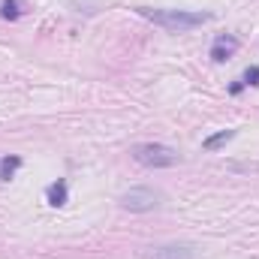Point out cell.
<instances>
[{"label": "cell", "mask_w": 259, "mask_h": 259, "mask_svg": "<svg viewBox=\"0 0 259 259\" xmlns=\"http://www.w3.org/2000/svg\"><path fill=\"white\" fill-rule=\"evenodd\" d=\"M229 139H235V130H220V133L208 136V139L202 142V148H205V151H217V148H220V145H226Z\"/></svg>", "instance_id": "cell-7"}, {"label": "cell", "mask_w": 259, "mask_h": 259, "mask_svg": "<svg viewBox=\"0 0 259 259\" xmlns=\"http://www.w3.org/2000/svg\"><path fill=\"white\" fill-rule=\"evenodd\" d=\"M142 259H196V247L193 244H166V247H154Z\"/></svg>", "instance_id": "cell-4"}, {"label": "cell", "mask_w": 259, "mask_h": 259, "mask_svg": "<svg viewBox=\"0 0 259 259\" xmlns=\"http://www.w3.org/2000/svg\"><path fill=\"white\" fill-rule=\"evenodd\" d=\"M18 166H21V157H15V154L12 157H3L0 160V181H9L18 172Z\"/></svg>", "instance_id": "cell-8"}, {"label": "cell", "mask_w": 259, "mask_h": 259, "mask_svg": "<svg viewBox=\"0 0 259 259\" xmlns=\"http://www.w3.org/2000/svg\"><path fill=\"white\" fill-rule=\"evenodd\" d=\"M238 39L235 36H229V33H220L217 39H214V46H211V58L217 61V64H223V61H229L235 52H238Z\"/></svg>", "instance_id": "cell-5"}, {"label": "cell", "mask_w": 259, "mask_h": 259, "mask_svg": "<svg viewBox=\"0 0 259 259\" xmlns=\"http://www.w3.org/2000/svg\"><path fill=\"white\" fill-rule=\"evenodd\" d=\"M133 160L142 163V166H148V169H169V166H175L181 157H178V151L169 148V145L145 142V145H136V148H133Z\"/></svg>", "instance_id": "cell-2"}, {"label": "cell", "mask_w": 259, "mask_h": 259, "mask_svg": "<svg viewBox=\"0 0 259 259\" xmlns=\"http://www.w3.org/2000/svg\"><path fill=\"white\" fill-rule=\"evenodd\" d=\"M163 193L154 190V187H130L127 193L121 196V208L124 211H136V214H145V211H154L160 205Z\"/></svg>", "instance_id": "cell-3"}, {"label": "cell", "mask_w": 259, "mask_h": 259, "mask_svg": "<svg viewBox=\"0 0 259 259\" xmlns=\"http://www.w3.org/2000/svg\"><path fill=\"white\" fill-rule=\"evenodd\" d=\"M46 199H49V205H52V208H64L66 202H69L66 178H58L55 184H49V190H46Z\"/></svg>", "instance_id": "cell-6"}, {"label": "cell", "mask_w": 259, "mask_h": 259, "mask_svg": "<svg viewBox=\"0 0 259 259\" xmlns=\"http://www.w3.org/2000/svg\"><path fill=\"white\" fill-rule=\"evenodd\" d=\"M241 88H244V81H235V84L229 88V94H241Z\"/></svg>", "instance_id": "cell-11"}, {"label": "cell", "mask_w": 259, "mask_h": 259, "mask_svg": "<svg viewBox=\"0 0 259 259\" xmlns=\"http://www.w3.org/2000/svg\"><path fill=\"white\" fill-rule=\"evenodd\" d=\"M142 18L166 27V30H193V27H202L205 21H211V12H190V9H151V6H139L136 9Z\"/></svg>", "instance_id": "cell-1"}, {"label": "cell", "mask_w": 259, "mask_h": 259, "mask_svg": "<svg viewBox=\"0 0 259 259\" xmlns=\"http://www.w3.org/2000/svg\"><path fill=\"white\" fill-rule=\"evenodd\" d=\"M0 15H3V18H9V21H15V18H21V15H24V9H21V3H18V0H3V3H0Z\"/></svg>", "instance_id": "cell-9"}, {"label": "cell", "mask_w": 259, "mask_h": 259, "mask_svg": "<svg viewBox=\"0 0 259 259\" xmlns=\"http://www.w3.org/2000/svg\"><path fill=\"white\" fill-rule=\"evenodd\" d=\"M241 81H244V84H259V66H247Z\"/></svg>", "instance_id": "cell-10"}]
</instances>
